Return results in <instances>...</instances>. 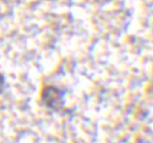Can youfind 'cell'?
Masks as SVG:
<instances>
[{"label": "cell", "instance_id": "2", "mask_svg": "<svg viewBox=\"0 0 153 143\" xmlns=\"http://www.w3.org/2000/svg\"><path fill=\"white\" fill-rule=\"evenodd\" d=\"M4 83H5V79L3 77V75L0 74V94L2 93L3 88H4Z\"/></svg>", "mask_w": 153, "mask_h": 143}, {"label": "cell", "instance_id": "1", "mask_svg": "<svg viewBox=\"0 0 153 143\" xmlns=\"http://www.w3.org/2000/svg\"><path fill=\"white\" fill-rule=\"evenodd\" d=\"M45 105L51 109H57L62 104V95L56 88H46L42 94Z\"/></svg>", "mask_w": 153, "mask_h": 143}]
</instances>
